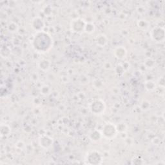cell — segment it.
<instances>
[{"mask_svg":"<svg viewBox=\"0 0 165 165\" xmlns=\"http://www.w3.org/2000/svg\"><path fill=\"white\" fill-rule=\"evenodd\" d=\"M95 30L94 25L91 23H86L84 31L88 34H92Z\"/></svg>","mask_w":165,"mask_h":165,"instance_id":"obj_18","label":"cell"},{"mask_svg":"<svg viewBox=\"0 0 165 165\" xmlns=\"http://www.w3.org/2000/svg\"><path fill=\"white\" fill-rule=\"evenodd\" d=\"M31 26L34 30L38 32L43 31L45 27V23L43 19L39 17H35L32 21Z\"/></svg>","mask_w":165,"mask_h":165,"instance_id":"obj_7","label":"cell"},{"mask_svg":"<svg viewBox=\"0 0 165 165\" xmlns=\"http://www.w3.org/2000/svg\"><path fill=\"white\" fill-rule=\"evenodd\" d=\"M92 86H94L96 89L102 90L104 87V81L101 78L94 79L92 82Z\"/></svg>","mask_w":165,"mask_h":165,"instance_id":"obj_14","label":"cell"},{"mask_svg":"<svg viewBox=\"0 0 165 165\" xmlns=\"http://www.w3.org/2000/svg\"><path fill=\"white\" fill-rule=\"evenodd\" d=\"M103 157L102 154L97 150H92L88 153L86 156V164H99L102 163Z\"/></svg>","mask_w":165,"mask_h":165,"instance_id":"obj_4","label":"cell"},{"mask_svg":"<svg viewBox=\"0 0 165 165\" xmlns=\"http://www.w3.org/2000/svg\"><path fill=\"white\" fill-rule=\"evenodd\" d=\"M53 139L48 135H41L39 139V143L40 146L44 149H48L53 145Z\"/></svg>","mask_w":165,"mask_h":165,"instance_id":"obj_8","label":"cell"},{"mask_svg":"<svg viewBox=\"0 0 165 165\" xmlns=\"http://www.w3.org/2000/svg\"><path fill=\"white\" fill-rule=\"evenodd\" d=\"M158 83L159 86L161 88H164V77H161L158 80Z\"/></svg>","mask_w":165,"mask_h":165,"instance_id":"obj_24","label":"cell"},{"mask_svg":"<svg viewBox=\"0 0 165 165\" xmlns=\"http://www.w3.org/2000/svg\"><path fill=\"white\" fill-rule=\"evenodd\" d=\"M52 38L47 32L43 30L38 32L32 40V46L35 51L45 53L48 51L52 46Z\"/></svg>","mask_w":165,"mask_h":165,"instance_id":"obj_1","label":"cell"},{"mask_svg":"<svg viewBox=\"0 0 165 165\" xmlns=\"http://www.w3.org/2000/svg\"><path fill=\"white\" fill-rule=\"evenodd\" d=\"M144 65L146 69H152L155 67L156 61L151 58V57H147L144 61Z\"/></svg>","mask_w":165,"mask_h":165,"instance_id":"obj_12","label":"cell"},{"mask_svg":"<svg viewBox=\"0 0 165 165\" xmlns=\"http://www.w3.org/2000/svg\"><path fill=\"white\" fill-rule=\"evenodd\" d=\"M88 109L93 114L100 116L105 112L106 105L102 99H94L89 103Z\"/></svg>","mask_w":165,"mask_h":165,"instance_id":"obj_2","label":"cell"},{"mask_svg":"<svg viewBox=\"0 0 165 165\" xmlns=\"http://www.w3.org/2000/svg\"><path fill=\"white\" fill-rule=\"evenodd\" d=\"M150 106V103L147 101H144L141 104V109L143 110H147L149 109Z\"/></svg>","mask_w":165,"mask_h":165,"instance_id":"obj_23","label":"cell"},{"mask_svg":"<svg viewBox=\"0 0 165 165\" xmlns=\"http://www.w3.org/2000/svg\"><path fill=\"white\" fill-rule=\"evenodd\" d=\"M96 43L98 46H101V47H105L108 44L109 39L105 34H100L96 36Z\"/></svg>","mask_w":165,"mask_h":165,"instance_id":"obj_10","label":"cell"},{"mask_svg":"<svg viewBox=\"0 0 165 165\" xmlns=\"http://www.w3.org/2000/svg\"><path fill=\"white\" fill-rule=\"evenodd\" d=\"M164 29L161 27H154L150 32V36L152 40L157 43L163 42L164 41Z\"/></svg>","mask_w":165,"mask_h":165,"instance_id":"obj_5","label":"cell"},{"mask_svg":"<svg viewBox=\"0 0 165 165\" xmlns=\"http://www.w3.org/2000/svg\"><path fill=\"white\" fill-rule=\"evenodd\" d=\"M144 85H145V89L149 92L153 91L156 89V84L155 83V82L151 80L146 81H145Z\"/></svg>","mask_w":165,"mask_h":165,"instance_id":"obj_15","label":"cell"},{"mask_svg":"<svg viewBox=\"0 0 165 165\" xmlns=\"http://www.w3.org/2000/svg\"><path fill=\"white\" fill-rule=\"evenodd\" d=\"M19 28L18 25L14 22H10L8 25V29L10 32H16Z\"/></svg>","mask_w":165,"mask_h":165,"instance_id":"obj_21","label":"cell"},{"mask_svg":"<svg viewBox=\"0 0 165 165\" xmlns=\"http://www.w3.org/2000/svg\"><path fill=\"white\" fill-rule=\"evenodd\" d=\"M138 25L140 28H141V29L146 30L148 28L149 23L146 20H140L138 21Z\"/></svg>","mask_w":165,"mask_h":165,"instance_id":"obj_19","label":"cell"},{"mask_svg":"<svg viewBox=\"0 0 165 165\" xmlns=\"http://www.w3.org/2000/svg\"><path fill=\"white\" fill-rule=\"evenodd\" d=\"M118 132L116 125L112 123H107L103 125L101 131L102 136L107 139H113L117 136Z\"/></svg>","mask_w":165,"mask_h":165,"instance_id":"obj_3","label":"cell"},{"mask_svg":"<svg viewBox=\"0 0 165 165\" xmlns=\"http://www.w3.org/2000/svg\"><path fill=\"white\" fill-rule=\"evenodd\" d=\"M51 67V61L46 59H43L40 60L38 63V67L42 71L47 72Z\"/></svg>","mask_w":165,"mask_h":165,"instance_id":"obj_11","label":"cell"},{"mask_svg":"<svg viewBox=\"0 0 165 165\" xmlns=\"http://www.w3.org/2000/svg\"><path fill=\"white\" fill-rule=\"evenodd\" d=\"M86 22L82 19L77 18L74 20L71 23V30L74 32H81L84 31Z\"/></svg>","mask_w":165,"mask_h":165,"instance_id":"obj_6","label":"cell"},{"mask_svg":"<svg viewBox=\"0 0 165 165\" xmlns=\"http://www.w3.org/2000/svg\"><path fill=\"white\" fill-rule=\"evenodd\" d=\"M127 54V51L123 46H117L114 50V55L117 59L123 60L126 57Z\"/></svg>","mask_w":165,"mask_h":165,"instance_id":"obj_9","label":"cell"},{"mask_svg":"<svg viewBox=\"0 0 165 165\" xmlns=\"http://www.w3.org/2000/svg\"><path fill=\"white\" fill-rule=\"evenodd\" d=\"M145 163V160L143 159V157L139 156H136L133 157L132 159V164H141Z\"/></svg>","mask_w":165,"mask_h":165,"instance_id":"obj_20","label":"cell"},{"mask_svg":"<svg viewBox=\"0 0 165 165\" xmlns=\"http://www.w3.org/2000/svg\"><path fill=\"white\" fill-rule=\"evenodd\" d=\"M10 133H11V128L9 125L5 124H2L1 125V137H6L8 136Z\"/></svg>","mask_w":165,"mask_h":165,"instance_id":"obj_13","label":"cell"},{"mask_svg":"<svg viewBox=\"0 0 165 165\" xmlns=\"http://www.w3.org/2000/svg\"><path fill=\"white\" fill-rule=\"evenodd\" d=\"M116 127L118 133H125L128 128L127 124L124 123V122H120V123L116 125Z\"/></svg>","mask_w":165,"mask_h":165,"instance_id":"obj_16","label":"cell"},{"mask_svg":"<svg viewBox=\"0 0 165 165\" xmlns=\"http://www.w3.org/2000/svg\"><path fill=\"white\" fill-rule=\"evenodd\" d=\"M102 136V134L100 132L95 130L94 131H93L91 134H90V139L92 140L93 141H98L99 140L101 139Z\"/></svg>","mask_w":165,"mask_h":165,"instance_id":"obj_17","label":"cell"},{"mask_svg":"<svg viewBox=\"0 0 165 165\" xmlns=\"http://www.w3.org/2000/svg\"><path fill=\"white\" fill-rule=\"evenodd\" d=\"M51 92V89L48 85L43 86L41 89V93L44 96H48Z\"/></svg>","mask_w":165,"mask_h":165,"instance_id":"obj_22","label":"cell"}]
</instances>
